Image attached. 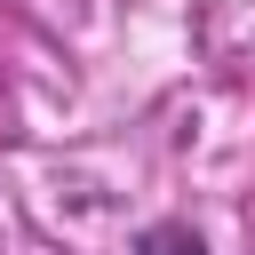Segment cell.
<instances>
[{
    "label": "cell",
    "mask_w": 255,
    "mask_h": 255,
    "mask_svg": "<svg viewBox=\"0 0 255 255\" xmlns=\"http://www.w3.org/2000/svg\"><path fill=\"white\" fill-rule=\"evenodd\" d=\"M135 255H215V247H207L191 223L167 215V223H143V231H135Z\"/></svg>",
    "instance_id": "cell-1"
}]
</instances>
